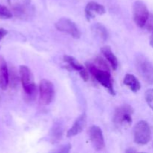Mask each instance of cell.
Wrapping results in <instances>:
<instances>
[{
    "instance_id": "obj_1",
    "label": "cell",
    "mask_w": 153,
    "mask_h": 153,
    "mask_svg": "<svg viewBox=\"0 0 153 153\" xmlns=\"http://www.w3.org/2000/svg\"><path fill=\"white\" fill-rule=\"evenodd\" d=\"M87 68L94 79L108 91L111 95L116 94L114 88L113 80L108 64L102 58L98 57L94 62L87 63Z\"/></svg>"
},
{
    "instance_id": "obj_2",
    "label": "cell",
    "mask_w": 153,
    "mask_h": 153,
    "mask_svg": "<svg viewBox=\"0 0 153 153\" xmlns=\"http://www.w3.org/2000/svg\"><path fill=\"white\" fill-rule=\"evenodd\" d=\"M134 109L128 105H123L117 108L113 117V123L118 128H127L132 123Z\"/></svg>"
},
{
    "instance_id": "obj_3",
    "label": "cell",
    "mask_w": 153,
    "mask_h": 153,
    "mask_svg": "<svg viewBox=\"0 0 153 153\" xmlns=\"http://www.w3.org/2000/svg\"><path fill=\"white\" fill-rule=\"evenodd\" d=\"M19 76L24 91L28 98H34L36 95V85L31 70L26 66L19 67Z\"/></svg>"
},
{
    "instance_id": "obj_4",
    "label": "cell",
    "mask_w": 153,
    "mask_h": 153,
    "mask_svg": "<svg viewBox=\"0 0 153 153\" xmlns=\"http://www.w3.org/2000/svg\"><path fill=\"white\" fill-rule=\"evenodd\" d=\"M136 68L139 75L147 83H153V64L146 57L138 55L136 58Z\"/></svg>"
},
{
    "instance_id": "obj_5",
    "label": "cell",
    "mask_w": 153,
    "mask_h": 153,
    "mask_svg": "<svg viewBox=\"0 0 153 153\" xmlns=\"http://www.w3.org/2000/svg\"><path fill=\"white\" fill-rule=\"evenodd\" d=\"M151 138V129L149 124L144 120L139 121L134 127V140L139 145L149 143Z\"/></svg>"
},
{
    "instance_id": "obj_6",
    "label": "cell",
    "mask_w": 153,
    "mask_h": 153,
    "mask_svg": "<svg viewBox=\"0 0 153 153\" xmlns=\"http://www.w3.org/2000/svg\"><path fill=\"white\" fill-rule=\"evenodd\" d=\"M149 13L147 7L142 1L137 0L133 5V17L139 28H143L149 19Z\"/></svg>"
},
{
    "instance_id": "obj_7",
    "label": "cell",
    "mask_w": 153,
    "mask_h": 153,
    "mask_svg": "<svg viewBox=\"0 0 153 153\" xmlns=\"http://www.w3.org/2000/svg\"><path fill=\"white\" fill-rule=\"evenodd\" d=\"M55 25L58 31L67 33L76 39L80 38L82 35V33L76 24L68 18H61L57 21Z\"/></svg>"
},
{
    "instance_id": "obj_8",
    "label": "cell",
    "mask_w": 153,
    "mask_h": 153,
    "mask_svg": "<svg viewBox=\"0 0 153 153\" xmlns=\"http://www.w3.org/2000/svg\"><path fill=\"white\" fill-rule=\"evenodd\" d=\"M40 101L43 105H48L52 102L55 95V88L48 79H42L39 85Z\"/></svg>"
},
{
    "instance_id": "obj_9",
    "label": "cell",
    "mask_w": 153,
    "mask_h": 153,
    "mask_svg": "<svg viewBox=\"0 0 153 153\" xmlns=\"http://www.w3.org/2000/svg\"><path fill=\"white\" fill-rule=\"evenodd\" d=\"M14 14L22 19L31 15V0H7Z\"/></svg>"
},
{
    "instance_id": "obj_10",
    "label": "cell",
    "mask_w": 153,
    "mask_h": 153,
    "mask_svg": "<svg viewBox=\"0 0 153 153\" xmlns=\"http://www.w3.org/2000/svg\"><path fill=\"white\" fill-rule=\"evenodd\" d=\"M89 137L93 146L97 151L102 150L105 146V140L102 131L97 126H92L89 129Z\"/></svg>"
},
{
    "instance_id": "obj_11",
    "label": "cell",
    "mask_w": 153,
    "mask_h": 153,
    "mask_svg": "<svg viewBox=\"0 0 153 153\" xmlns=\"http://www.w3.org/2000/svg\"><path fill=\"white\" fill-rule=\"evenodd\" d=\"M87 125V115L85 113L81 114L75 121L73 126L68 130L67 133V137H73L80 134Z\"/></svg>"
},
{
    "instance_id": "obj_12",
    "label": "cell",
    "mask_w": 153,
    "mask_h": 153,
    "mask_svg": "<svg viewBox=\"0 0 153 153\" xmlns=\"http://www.w3.org/2000/svg\"><path fill=\"white\" fill-rule=\"evenodd\" d=\"M85 16L88 21L95 17V14L102 15L105 13V8L103 5L95 2L90 1L85 7Z\"/></svg>"
},
{
    "instance_id": "obj_13",
    "label": "cell",
    "mask_w": 153,
    "mask_h": 153,
    "mask_svg": "<svg viewBox=\"0 0 153 153\" xmlns=\"http://www.w3.org/2000/svg\"><path fill=\"white\" fill-rule=\"evenodd\" d=\"M9 85V72L7 62L2 55H0V88L6 90Z\"/></svg>"
},
{
    "instance_id": "obj_14",
    "label": "cell",
    "mask_w": 153,
    "mask_h": 153,
    "mask_svg": "<svg viewBox=\"0 0 153 153\" xmlns=\"http://www.w3.org/2000/svg\"><path fill=\"white\" fill-rule=\"evenodd\" d=\"M123 83L134 93H137V91H140V87H141L138 79L134 75L130 74V73H127L126 75L123 79Z\"/></svg>"
},
{
    "instance_id": "obj_15",
    "label": "cell",
    "mask_w": 153,
    "mask_h": 153,
    "mask_svg": "<svg viewBox=\"0 0 153 153\" xmlns=\"http://www.w3.org/2000/svg\"><path fill=\"white\" fill-rule=\"evenodd\" d=\"M101 52L105 56V58L108 61L109 64H111L112 69L114 70H116L118 67V60L114 54L113 53L110 46H103L101 49Z\"/></svg>"
},
{
    "instance_id": "obj_16",
    "label": "cell",
    "mask_w": 153,
    "mask_h": 153,
    "mask_svg": "<svg viewBox=\"0 0 153 153\" xmlns=\"http://www.w3.org/2000/svg\"><path fill=\"white\" fill-rule=\"evenodd\" d=\"M63 134H64V127H63L62 123H60L59 121L55 123L52 126L50 133L51 140L52 143H58L62 137Z\"/></svg>"
},
{
    "instance_id": "obj_17",
    "label": "cell",
    "mask_w": 153,
    "mask_h": 153,
    "mask_svg": "<svg viewBox=\"0 0 153 153\" xmlns=\"http://www.w3.org/2000/svg\"><path fill=\"white\" fill-rule=\"evenodd\" d=\"M93 32L100 39L105 41L108 39V32L105 27L101 23H95L92 25Z\"/></svg>"
},
{
    "instance_id": "obj_18",
    "label": "cell",
    "mask_w": 153,
    "mask_h": 153,
    "mask_svg": "<svg viewBox=\"0 0 153 153\" xmlns=\"http://www.w3.org/2000/svg\"><path fill=\"white\" fill-rule=\"evenodd\" d=\"M63 59H64V61H65L66 63L68 64V65L70 66V68L76 70V71H78L79 73L85 69L84 66L82 65V64H81L74 57L70 56V55H64Z\"/></svg>"
},
{
    "instance_id": "obj_19",
    "label": "cell",
    "mask_w": 153,
    "mask_h": 153,
    "mask_svg": "<svg viewBox=\"0 0 153 153\" xmlns=\"http://www.w3.org/2000/svg\"><path fill=\"white\" fill-rule=\"evenodd\" d=\"M13 16V13L7 7L0 4V19H8Z\"/></svg>"
},
{
    "instance_id": "obj_20",
    "label": "cell",
    "mask_w": 153,
    "mask_h": 153,
    "mask_svg": "<svg viewBox=\"0 0 153 153\" xmlns=\"http://www.w3.org/2000/svg\"><path fill=\"white\" fill-rule=\"evenodd\" d=\"M145 100L148 105L153 110V89L147 90L145 93Z\"/></svg>"
},
{
    "instance_id": "obj_21",
    "label": "cell",
    "mask_w": 153,
    "mask_h": 153,
    "mask_svg": "<svg viewBox=\"0 0 153 153\" xmlns=\"http://www.w3.org/2000/svg\"><path fill=\"white\" fill-rule=\"evenodd\" d=\"M79 74H80L81 77L83 79L85 82H88V79H89V73H88V70L86 69H84L83 70H82L81 72H79Z\"/></svg>"
},
{
    "instance_id": "obj_22",
    "label": "cell",
    "mask_w": 153,
    "mask_h": 153,
    "mask_svg": "<svg viewBox=\"0 0 153 153\" xmlns=\"http://www.w3.org/2000/svg\"><path fill=\"white\" fill-rule=\"evenodd\" d=\"M70 148H71V146H70V144L64 145V146H61V149H58V152H63V153L69 152H70Z\"/></svg>"
},
{
    "instance_id": "obj_23",
    "label": "cell",
    "mask_w": 153,
    "mask_h": 153,
    "mask_svg": "<svg viewBox=\"0 0 153 153\" xmlns=\"http://www.w3.org/2000/svg\"><path fill=\"white\" fill-rule=\"evenodd\" d=\"M146 26L147 28L149 30H153V15L151 16V17L149 16V19H148L147 22H146Z\"/></svg>"
},
{
    "instance_id": "obj_24",
    "label": "cell",
    "mask_w": 153,
    "mask_h": 153,
    "mask_svg": "<svg viewBox=\"0 0 153 153\" xmlns=\"http://www.w3.org/2000/svg\"><path fill=\"white\" fill-rule=\"evenodd\" d=\"M7 34V31L4 28H0V41Z\"/></svg>"
},
{
    "instance_id": "obj_25",
    "label": "cell",
    "mask_w": 153,
    "mask_h": 153,
    "mask_svg": "<svg viewBox=\"0 0 153 153\" xmlns=\"http://www.w3.org/2000/svg\"><path fill=\"white\" fill-rule=\"evenodd\" d=\"M150 45H151V46L153 48V32L150 37Z\"/></svg>"
},
{
    "instance_id": "obj_26",
    "label": "cell",
    "mask_w": 153,
    "mask_h": 153,
    "mask_svg": "<svg viewBox=\"0 0 153 153\" xmlns=\"http://www.w3.org/2000/svg\"><path fill=\"white\" fill-rule=\"evenodd\" d=\"M126 152H136V150H135V149H131V148H130V149H127V150L126 151Z\"/></svg>"
}]
</instances>
